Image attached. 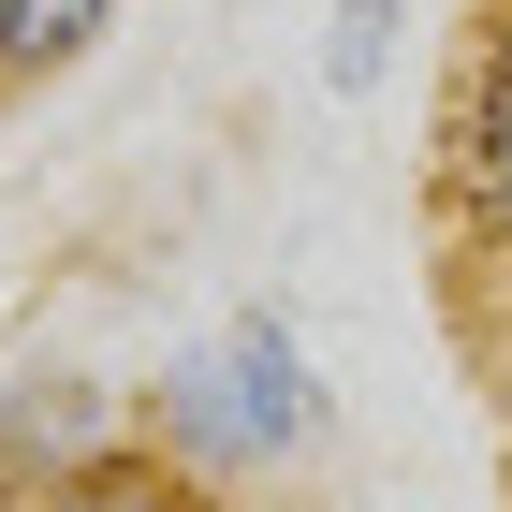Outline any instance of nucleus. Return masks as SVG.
Here are the masks:
<instances>
[{"label": "nucleus", "mask_w": 512, "mask_h": 512, "mask_svg": "<svg viewBox=\"0 0 512 512\" xmlns=\"http://www.w3.org/2000/svg\"><path fill=\"white\" fill-rule=\"evenodd\" d=\"M322 366H308V337L278 308H235L205 352H176L161 366V454H191L205 483H278V469H308L322 454Z\"/></svg>", "instance_id": "1"}, {"label": "nucleus", "mask_w": 512, "mask_h": 512, "mask_svg": "<svg viewBox=\"0 0 512 512\" xmlns=\"http://www.w3.org/2000/svg\"><path fill=\"white\" fill-rule=\"evenodd\" d=\"M103 30H118V0H0V74L44 88V74H74Z\"/></svg>", "instance_id": "5"}, {"label": "nucleus", "mask_w": 512, "mask_h": 512, "mask_svg": "<svg viewBox=\"0 0 512 512\" xmlns=\"http://www.w3.org/2000/svg\"><path fill=\"white\" fill-rule=\"evenodd\" d=\"M88 454H118V395L88 381V366H15V381H0V483L44 498V483L88 469Z\"/></svg>", "instance_id": "3"}, {"label": "nucleus", "mask_w": 512, "mask_h": 512, "mask_svg": "<svg viewBox=\"0 0 512 512\" xmlns=\"http://www.w3.org/2000/svg\"><path fill=\"white\" fill-rule=\"evenodd\" d=\"M439 176H454V205H469V235H498V249H512V0L469 30V59H454Z\"/></svg>", "instance_id": "2"}, {"label": "nucleus", "mask_w": 512, "mask_h": 512, "mask_svg": "<svg viewBox=\"0 0 512 512\" xmlns=\"http://www.w3.org/2000/svg\"><path fill=\"white\" fill-rule=\"evenodd\" d=\"M30 512H235V498H220V483H205L191 454H161V439L132 454V439H118V454H88V469H59V483H44Z\"/></svg>", "instance_id": "4"}, {"label": "nucleus", "mask_w": 512, "mask_h": 512, "mask_svg": "<svg viewBox=\"0 0 512 512\" xmlns=\"http://www.w3.org/2000/svg\"><path fill=\"white\" fill-rule=\"evenodd\" d=\"M395 30H410L395 0H337V15H322V88H337V103H381V74H395Z\"/></svg>", "instance_id": "6"}]
</instances>
